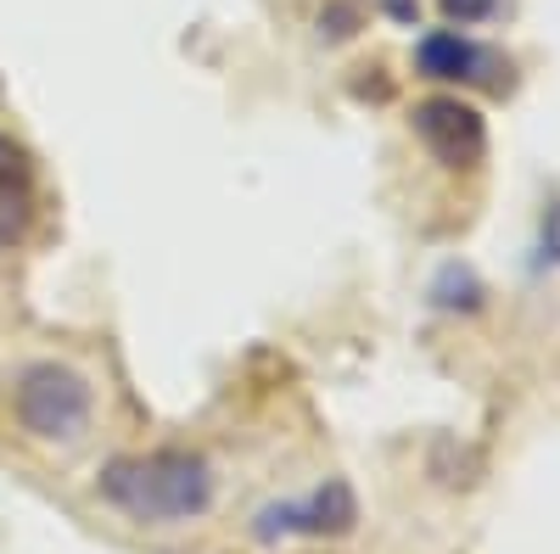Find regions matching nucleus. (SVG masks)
<instances>
[{
    "label": "nucleus",
    "mask_w": 560,
    "mask_h": 554,
    "mask_svg": "<svg viewBox=\"0 0 560 554\" xmlns=\"http://www.w3.org/2000/svg\"><path fill=\"white\" fill-rule=\"evenodd\" d=\"M420 73L427 79H459V84H482V90H510L516 79H510V62L499 51H488V45L465 39V34H427L415 51Z\"/></svg>",
    "instance_id": "39448f33"
},
{
    "label": "nucleus",
    "mask_w": 560,
    "mask_h": 554,
    "mask_svg": "<svg viewBox=\"0 0 560 554\" xmlns=\"http://www.w3.org/2000/svg\"><path fill=\"white\" fill-rule=\"evenodd\" d=\"M102 498L118 504L135 521H191L213 504V465L202 453L185 448H158V453H135V459H113L102 471Z\"/></svg>",
    "instance_id": "f257e3e1"
},
{
    "label": "nucleus",
    "mask_w": 560,
    "mask_h": 554,
    "mask_svg": "<svg viewBox=\"0 0 560 554\" xmlns=\"http://www.w3.org/2000/svg\"><path fill=\"white\" fill-rule=\"evenodd\" d=\"M415 134L427 141V152L443 168H477L488 157V123L477 107H465L454 96H432L415 107Z\"/></svg>",
    "instance_id": "20e7f679"
},
{
    "label": "nucleus",
    "mask_w": 560,
    "mask_h": 554,
    "mask_svg": "<svg viewBox=\"0 0 560 554\" xmlns=\"http://www.w3.org/2000/svg\"><path fill=\"white\" fill-rule=\"evenodd\" d=\"M499 0H443V17L448 23H482Z\"/></svg>",
    "instance_id": "0eeeda50"
},
{
    "label": "nucleus",
    "mask_w": 560,
    "mask_h": 554,
    "mask_svg": "<svg viewBox=\"0 0 560 554\" xmlns=\"http://www.w3.org/2000/svg\"><path fill=\"white\" fill-rule=\"evenodd\" d=\"M359 521V504L348 482H325L308 498H287V504H264L253 516V538L275 543V538H325V532H353Z\"/></svg>",
    "instance_id": "7ed1b4c3"
},
{
    "label": "nucleus",
    "mask_w": 560,
    "mask_h": 554,
    "mask_svg": "<svg viewBox=\"0 0 560 554\" xmlns=\"http://www.w3.org/2000/svg\"><path fill=\"white\" fill-rule=\"evenodd\" d=\"M18 421L45 443H73L90 426V381L62 364H34L18 381Z\"/></svg>",
    "instance_id": "f03ea898"
},
{
    "label": "nucleus",
    "mask_w": 560,
    "mask_h": 554,
    "mask_svg": "<svg viewBox=\"0 0 560 554\" xmlns=\"http://www.w3.org/2000/svg\"><path fill=\"white\" fill-rule=\"evenodd\" d=\"M387 12H393V17H404V23H409V17H415V0H387Z\"/></svg>",
    "instance_id": "6e6552de"
},
{
    "label": "nucleus",
    "mask_w": 560,
    "mask_h": 554,
    "mask_svg": "<svg viewBox=\"0 0 560 554\" xmlns=\"http://www.w3.org/2000/svg\"><path fill=\"white\" fill-rule=\"evenodd\" d=\"M28 179V168H23V152L12 146V141H0V202L12 197V185H23Z\"/></svg>",
    "instance_id": "423d86ee"
}]
</instances>
